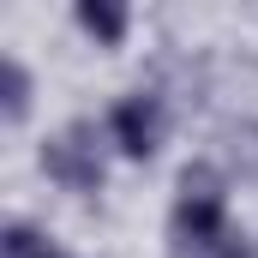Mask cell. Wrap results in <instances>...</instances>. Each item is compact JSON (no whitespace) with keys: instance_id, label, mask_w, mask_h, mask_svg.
Listing matches in <instances>:
<instances>
[{"instance_id":"3","label":"cell","mask_w":258,"mask_h":258,"mask_svg":"<svg viewBox=\"0 0 258 258\" xmlns=\"http://www.w3.org/2000/svg\"><path fill=\"white\" fill-rule=\"evenodd\" d=\"M108 132H114V144L126 150V156H150L156 150V102L150 96H120L114 102V114H108Z\"/></svg>"},{"instance_id":"1","label":"cell","mask_w":258,"mask_h":258,"mask_svg":"<svg viewBox=\"0 0 258 258\" xmlns=\"http://www.w3.org/2000/svg\"><path fill=\"white\" fill-rule=\"evenodd\" d=\"M174 252L180 258H240L234 234H228V198L210 168H186L180 174V198H174Z\"/></svg>"},{"instance_id":"6","label":"cell","mask_w":258,"mask_h":258,"mask_svg":"<svg viewBox=\"0 0 258 258\" xmlns=\"http://www.w3.org/2000/svg\"><path fill=\"white\" fill-rule=\"evenodd\" d=\"M0 258H60V252H54L36 228H24V222H18V228H6V234H0Z\"/></svg>"},{"instance_id":"2","label":"cell","mask_w":258,"mask_h":258,"mask_svg":"<svg viewBox=\"0 0 258 258\" xmlns=\"http://www.w3.org/2000/svg\"><path fill=\"white\" fill-rule=\"evenodd\" d=\"M42 168L60 180L66 192H96L102 186V156L90 144V126H66L60 138L42 144Z\"/></svg>"},{"instance_id":"4","label":"cell","mask_w":258,"mask_h":258,"mask_svg":"<svg viewBox=\"0 0 258 258\" xmlns=\"http://www.w3.org/2000/svg\"><path fill=\"white\" fill-rule=\"evenodd\" d=\"M78 24H84L102 48H114V42L126 36V6H114V0H84V6H78Z\"/></svg>"},{"instance_id":"5","label":"cell","mask_w":258,"mask_h":258,"mask_svg":"<svg viewBox=\"0 0 258 258\" xmlns=\"http://www.w3.org/2000/svg\"><path fill=\"white\" fill-rule=\"evenodd\" d=\"M0 96H6V120H24L30 114V72L12 60V54L0 60Z\"/></svg>"}]
</instances>
